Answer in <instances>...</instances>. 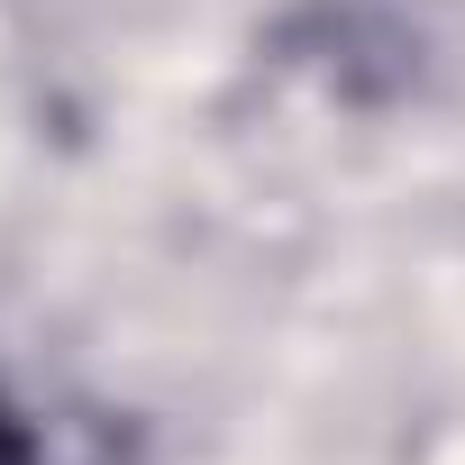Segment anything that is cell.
<instances>
[{
  "mask_svg": "<svg viewBox=\"0 0 465 465\" xmlns=\"http://www.w3.org/2000/svg\"><path fill=\"white\" fill-rule=\"evenodd\" d=\"M0 465H46V438H37V420L0 392Z\"/></svg>",
  "mask_w": 465,
  "mask_h": 465,
  "instance_id": "obj_1",
  "label": "cell"
}]
</instances>
